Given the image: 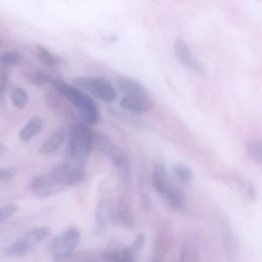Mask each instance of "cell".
Instances as JSON below:
<instances>
[{
    "instance_id": "cell-25",
    "label": "cell",
    "mask_w": 262,
    "mask_h": 262,
    "mask_svg": "<svg viewBox=\"0 0 262 262\" xmlns=\"http://www.w3.org/2000/svg\"><path fill=\"white\" fill-rule=\"evenodd\" d=\"M30 81L31 83L35 84V85H43V84H47V83H51L52 79L51 77L46 74L45 72L42 71H36L34 72L31 77H30Z\"/></svg>"
},
{
    "instance_id": "cell-26",
    "label": "cell",
    "mask_w": 262,
    "mask_h": 262,
    "mask_svg": "<svg viewBox=\"0 0 262 262\" xmlns=\"http://www.w3.org/2000/svg\"><path fill=\"white\" fill-rule=\"evenodd\" d=\"M18 210V207L15 204H7L0 207V222L6 220L10 216H12L16 211Z\"/></svg>"
},
{
    "instance_id": "cell-29",
    "label": "cell",
    "mask_w": 262,
    "mask_h": 262,
    "mask_svg": "<svg viewBox=\"0 0 262 262\" xmlns=\"http://www.w3.org/2000/svg\"><path fill=\"white\" fill-rule=\"evenodd\" d=\"M5 150H6V147H5L2 143H0V156H1L2 154H4Z\"/></svg>"
},
{
    "instance_id": "cell-10",
    "label": "cell",
    "mask_w": 262,
    "mask_h": 262,
    "mask_svg": "<svg viewBox=\"0 0 262 262\" xmlns=\"http://www.w3.org/2000/svg\"><path fill=\"white\" fill-rule=\"evenodd\" d=\"M114 220V208L108 201H99L95 212V232L103 236L108 229L111 222Z\"/></svg>"
},
{
    "instance_id": "cell-8",
    "label": "cell",
    "mask_w": 262,
    "mask_h": 262,
    "mask_svg": "<svg viewBox=\"0 0 262 262\" xmlns=\"http://www.w3.org/2000/svg\"><path fill=\"white\" fill-rule=\"evenodd\" d=\"M80 230L76 226H70L51 242V251L53 255H63L76 250L80 243Z\"/></svg>"
},
{
    "instance_id": "cell-3",
    "label": "cell",
    "mask_w": 262,
    "mask_h": 262,
    "mask_svg": "<svg viewBox=\"0 0 262 262\" xmlns=\"http://www.w3.org/2000/svg\"><path fill=\"white\" fill-rule=\"evenodd\" d=\"M92 147L107 155L116 166L121 178L128 182L131 174L130 163L126 152L115 144L106 135L99 132H92Z\"/></svg>"
},
{
    "instance_id": "cell-12",
    "label": "cell",
    "mask_w": 262,
    "mask_h": 262,
    "mask_svg": "<svg viewBox=\"0 0 262 262\" xmlns=\"http://www.w3.org/2000/svg\"><path fill=\"white\" fill-rule=\"evenodd\" d=\"M200 256V238L195 232H189L182 245L178 262H198Z\"/></svg>"
},
{
    "instance_id": "cell-9",
    "label": "cell",
    "mask_w": 262,
    "mask_h": 262,
    "mask_svg": "<svg viewBox=\"0 0 262 262\" xmlns=\"http://www.w3.org/2000/svg\"><path fill=\"white\" fill-rule=\"evenodd\" d=\"M174 51H175V55L177 57V59L186 68L189 69L190 71H192L195 74L199 75H204L206 73V69L203 66V63L198 60L190 48L188 47V45L186 44L185 41L181 40V39H177L175 41L174 44Z\"/></svg>"
},
{
    "instance_id": "cell-13",
    "label": "cell",
    "mask_w": 262,
    "mask_h": 262,
    "mask_svg": "<svg viewBox=\"0 0 262 262\" xmlns=\"http://www.w3.org/2000/svg\"><path fill=\"white\" fill-rule=\"evenodd\" d=\"M117 82L121 91L127 94V96H148L144 86L140 82L129 76L120 75L118 76Z\"/></svg>"
},
{
    "instance_id": "cell-2",
    "label": "cell",
    "mask_w": 262,
    "mask_h": 262,
    "mask_svg": "<svg viewBox=\"0 0 262 262\" xmlns=\"http://www.w3.org/2000/svg\"><path fill=\"white\" fill-rule=\"evenodd\" d=\"M53 88L67 97L78 110L82 119L88 124H95L99 120V110L94 100L77 87L70 85L62 80L51 81Z\"/></svg>"
},
{
    "instance_id": "cell-20",
    "label": "cell",
    "mask_w": 262,
    "mask_h": 262,
    "mask_svg": "<svg viewBox=\"0 0 262 262\" xmlns=\"http://www.w3.org/2000/svg\"><path fill=\"white\" fill-rule=\"evenodd\" d=\"M247 150L249 156L257 164L262 163V141L260 139H255L247 142Z\"/></svg>"
},
{
    "instance_id": "cell-1",
    "label": "cell",
    "mask_w": 262,
    "mask_h": 262,
    "mask_svg": "<svg viewBox=\"0 0 262 262\" xmlns=\"http://www.w3.org/2000/svg\"><path fill=\"white\" fill-rule=\"evenodd\" d=\"M151 182L160 196L170 208L180 213L186 211L184 193L170 180L163 162H156L152 170Z\"/></svg>"
},
{
    "instance_id": "cell-22",
    "label": "cell",
    "mask_w": 262,
    "mask_h": 262,
    "mask_svg": "<svg viewBox=\"0 0 262 262\" xmlns=\"http://www.w3.org/2000/svg\"><path fill=\"white\" fill-rule=\"evenodd\" d=\"M21 59H23V57H21L20 53L15 50H8V51L3 52L0 55V63L2 67H5V68L16 64V63L20 62Z\"/></svg>"
},
{
    "instance_id": "cell-24",
    "label": "cell",
    "mask_w": 262,
    "mask_h": 262,
    "mask_svg": "<svg viewBox=\"0 0 262 262\" xmlns=\"http://www.w3.org/2000/svg\"><path fill=\"white\" fill-rule=\"evenodd\" d=\"M8 68L0 67V105L5 103V89L8 82Z\"/></svg>"
},
{
    "instance_id": "cell-23",
    "label": "cell",
    "mask_w": 262,
    "mask_h": 262,
    "mask_svg": "<svg viewBox=\"0 0 262 262\" xmlns=\"http://www.w3.org/2000/svg\"><path fill=\"white\" fill-rule=\"evenodd\" d=\"M11 98H12V102H13L14 106L18 110L24 108L28 104V101H29V95H28L27 91L25 89L18 88V87L13 89Z\"/></svg>"
},
{
    "instance_id": "cell-17",
    "label": "cell",
    "mask_w": 262,
    "mask_h": 262,
    "mask_svg": "<svg viewBox=\"0 0 262 262\" xmlns=\"http://www.w3.org/2000/svg\"><path fill=\"white\" fill-rule=\"evenodd\" d=\"M117 219L120 223L127 227H131L134 224V216L129 207V205L125 201H120L114 209V219Z\"/></svg>"
},
{
    "instance_id": "cell-16",
    "label": "cell",
    "mask_w": 262,
    "mask_h": 262,
    "mask_svg": "<svg viewBox=\"0 0 262 262\" xmlns=\"http://www.w3.org/2000/svg\"><path fill=\"white\" fill-rule=\"evenodd\" d=\"M103 262H135V256L128 248H113L102 253Z\"/></svg>"
},
{
    "instance_id": "cell-14",
    "label": "cell",
    "mask_w": 262,
    "mask_h": 262,
    "mask_svg": "<svg viewBox=\"0 0 262 262\" xmlns=\"http://www.w3.org/2000/svg\"><path fill=\"white\" fill-rule=\"evenodd\" d=\"M120 104L123 108L135 113L147 112L154 106L152 100L149 98V96H125L121 100Z\"/></svg>"
},
{
    "instance_id": "cell-19",
    "label": "cell",
    "mask_w": 262,
    "mask_h": 262,
    "mask_svg": "<svg viewBox=\"0 0 262 262\" xmlns=\"http://www.w3.org/2000/svg\"><path fill=\"white\" fill-rule=\"evenodd\" d=\"M36 49H37L38 58L41 60V62L43 64H45L49 68L56 67L57 64H59L62 61L59 56L52 53L51 51H49L47 48H45L42 45H37Z\"/></svg>"
},
{
    "instance_id": "cell-11",
    "label": "cell",
    "mask_w": 262,
    "mask_h": 262,
    "mask_svg": "<svg viewBox=\"0 0 262 262\" xmlns=\"http://www.w3.org/2000/svg\"><path fill=\"white\" fill-rule=\"evenodd\" d=\"M29 189L39 198H47L58 193L60 188L52 181L48 174L39 175L31 179L28 185Z\"/></svg>"
},
{
    "instance_id": "cell-4",
    "label": "cell",
    "mask_w": 262,
    "mask_h": 262,
    "mask_svg": "<svg viewBox=\"0 0 262 262\" xmlns=\"http://www.w3.org/2000/svg\"><path fill=\"white\" fill-rule=\"evenodd\" d=\"M69 148L71 162L84 166L92 148V131L82 124L73 126L70 131Z\"/></svg>"
},
{
    "instance_id": "cell-21",
    "label": "cell",
    "mask_w": 262,
    "mask_h": 262,
    "mask_svg": "<svg viewBox=\"0 0 262 262\" xmlns=\"http://www.w3.org/2000/svg\"><path fill=\"white\" fill-rule=\"evenodd\" d=\"M173 173L175 177L181 182V183H189L193 179V174L191 170L183 165V164H175L173 166Z\"/></svg>"
},
{
    "instance_id": "cell-31",
    "label": "cell",
    "mask_w": 262,
    "mask_h": 262,
    "mask_svg": "<svg viewBox=\"0 0 262 262\" xmlns=\"http://www.w3.org/2000/svg\"><path fill=\"white\" fill-rule=\"evenodd\" d=\"M1 46H2V41H1V39H0V48H1Z\"/></svg>"
},
{
    "instance_id": "cell-30",
    "label": "cell",
    "mask_w": 262,
    "mask_h": 262,
    "mask_svg": "<svg viewBox=\"0 0 262 262\" xmlns=\"http://www.w3.org/2000/svg\"><path fill=\"white\" fill-rule=\"evenodd\" d=\"M150 262H161V259L158 258V257H155Z\"/></svg>"
},
{
    "instance_id": "cell-7",
    "label": "cell",
    "mask_w": 262,
    "mask_h": 262,
    "mask_svg": "<svg viewBox=\"0 0 262 262\" xmlns=\"http://www.w3.org/2000/svg\"><path fill=\"white\" fill-rule=\"evenodd\" d=\"M74 84L104 102H113L117 99L116 89L111 83L103 79L77 77L74 79Z\"/></svg>"
},
{
    "instance_id": "cell-18",
    "label": "cell",
    "mask_w": 262,
    "mask_h": 262,
    "mask_svg": "<svg viewBox=\"0 0 262 262\" xmlns=\"http://www.w3.org/2000/svg\"><path fill=\"white\" fill-rule=\"evenodd\" d=\"M43 127V121L42 118L39 116H34L30 119V121L24 126V128L19 132V138L24 141L30 140L34 136H36Z\"/></svg>"
},
{
    "instance_id": "cell-28",
    "label": "cell",
    "mask_w": 262,
    "mask_h": 262,
    "mask_svg": "<svg viewBox=\"0 0 262 262\" xmlns=\"http://www.w3.org/2000/svg\"><path fill=\"white\" fill-rule=\"evenodd\" d=\"M16 173H17V170L13 167L0 168V181L9 180V179L13 178Z\"/></svg>"
},
{
    "instance_id": "cell-5",
    "label": "cell",
    "mask_w": 262,
    "mask_h": 262,
    "mask_svg": "<svg viewBox=\"0 0 262 262\" xmlns=\"http://www.w3.org/2000/svg\"><path fill=\"white\" fill-rule=\"evenodd\" d=\"M51 233V228L48 226H40L32 229L20 238L16 239L7 246L3 253L7 257L18 258L27 255L36 245L44 241Z\"/></svg>"
},
{
    "instance_id": "cell-15",
    "label": "cell",
    "mask_w": 262,
    "mask_h": 262,
    "mask_svg": "<svg viewBox=\"0 0 262 262\" xmlns=\"http://www.w3.org/2000/svg\"><path fill=\"white\" fill-rule=\"evenodd\" d=\"M66 138V130L60 128L55 130L40 146L39 152L43 156H48L55 152L63 143Z\"/></svg>"
},
{
    "instance_id": "cell-27",
    "label": "cell",
    "mask_w": 262,
    "mask_h": 262,
    "mask_svg": "<svg viewBox=\"0 0 262 262\" xmlns=\"http://www.w3.org/2000/svg\"><path fill=\"white\" fill-rule=\"evenodd\" d=\"M144 241H145V237H144V234L143 233H139L137 234L136 238L134 239L133 244L128 248L129 251L131 252V254L133 256L136 257V255L140 252V250L143 248V245H144Z\"/></svg>"
},
{
    "instance_id": "cell-6",
    "label": "cell",
    "mask_w": 262,
    "mask_h": 262,
    "mask_svg": "<svg viewBox=\"0 0 262 262\" xmlns=\"http://www.w3.org/2000/svg\"><path fill=\"white\" fill-rule=\"evenodd\" d=\"M47 174L60 190H62L68 186L81 182L85 177V170L82 165L70 162L54 166Z\"/></svg>"
}]
</instances>
